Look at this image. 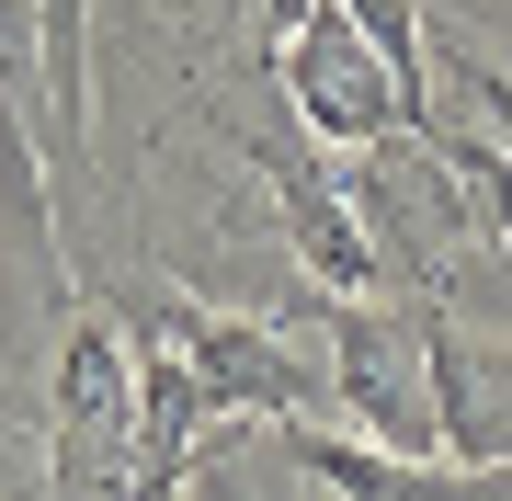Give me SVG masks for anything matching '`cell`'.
<instances>
[{
  "label": "cell",
  "mask_w": 512,
  "mask_h": 501,
  "mask_svg": "<svg viewBox=\"0 0 512 501\" xmlns=\"http://www.w3.org/2000/svg\"><path fill=\"white\" fill-rule=\"evenodd\" d=\"M274 92L296 103V126H308L319 149H376V137H399V126H433V103L399 80V57H387L342 0H319V12L274 46Z\"/></svg>",
  "instance_id": "3957f363"
},
{
  "label": "cell",
  "mask_w": 512,
  "mask_h": 501,
  "mask_svg": "<svg viewBox=\"0 0 512 501\" xmlns=\"http://www.w3.org/2000/svg\"><path fill=\"white\" fill-rule=\"evenodd\" d=\"M330 342V410L387 433L399 456H444V399H433V308L376 285V297H330L319 308Z\"/></svg>",
  "instance_id": "6da1fadb"
},
{
  "label": "cell",
  "mask_w": 512,
  "mask_h": 501,
  "mask_svg": "<svg viewBox=\"0 0 512 501\" xmlns=\"http://www.w3.org/2000/svg\"><path fill=\"white\" fill-rule=\"evenodd\" d=\"M433 399H444V467L512 479V319L467 331L456 308H433Z\"/></svg>",
  "instance_id": "277c9868"
},
{
  "label": "cell",
  "mask_w": 512,
  "mask_h": 501,
  "mask_svg": "<svg viewBox=\"0 0 512 501\" xmlns=\"http://www.w3.org/2000/svg\"><path fill=\"white\" fill-rule=\"evenodd\" d=\"M46 490H137V342H126L114 308H69L57 319Z\"/></svg>",
  "instance_id": "7a4b0ae2"
},
{
  "label": "cell",
  "mask_w": 512,
  "mask_h": 501,
  "mask_svg": "<svg viewBox=\"0 0 512 501\" xmlns=\"http://www.w3.org/2000/svg\"><path fill=\"white\" fill-rule=\"evenodd\" d=\"M421 35L478 46V57H512V0H421Z\"/></svg>",
  "instance_id": "5b68a950"
}]
</instances>
